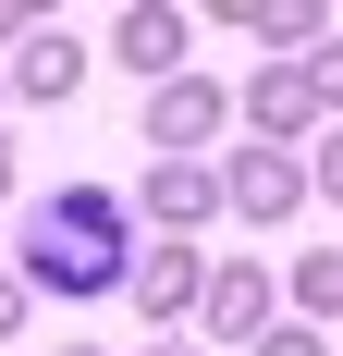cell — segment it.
Instances as JSON below:
<instances>
[{
  "mask_svg": "<svg viewBox=\"0 0 343 356\" xmlns=\"http://www.w3.org/2000/svg\"><path fill=\"white\" fill-rule=\"evenodd\" d=\"M110 234H123V209H110L99 184H74V197H49L37 209V283H62V295H99L123 258H110Z\"/></svg>",
  "mask_w": 343,
  "mask_h": 356,
  "instance_id": "obj_1",
  "label": "cell"
},
{
  "mask_svg": "<svg viewBox=\"0 0 343 356\" xmlns=\"http://www.w3.org/2000/svg\"><path fill=\"white\" fill-rule=\"evenodd\" d=\"M172 49H184V25H172V13H135V25H123V62H147V74H160Z\"/></svg>",
  "mask_w": 343,
  "mask_h": 356,
  "instance_id": "obj_2",
  "label": "cell"
},
{
  "mask_svg": "<svg viewBox=\"0 0 343 356\" xmlns=\"http://www.w3.org/2000/svg\"><path fill=\"white\" fill-rule=\"evenodd\" d=\"M331 184H343V147H331Z\"/></svg>",
  "mask_w": 343,
  "mask_h": 356,
  "instance_id": "obj_3",
  "label": "cell"
}]
</instances>
